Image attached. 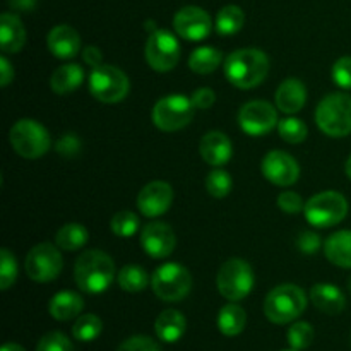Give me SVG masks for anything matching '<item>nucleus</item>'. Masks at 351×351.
I'll return each mask as SVG.
<instances>
[{
	"instance_id": "nucleus-1",
	"label": "nucleus",
	"mask_w": 351,
	"mask_h": 351,
	"mask_svg": "<svg viewBox=\"0 0 351 351\" xmlns=\"http://www.w3.org/2000/svg\"><path fill=\"white\" fill-rule=\"evenodd\" d=\"M269 58L257 48H242L230 53L225 60V75L239 89H252L266 79Z\"/></svg>"
},
{
	"instance_id": "nucleus-2",
	"label": "nucleus",
	"mask_w": 351,
	"mask_h": 351,
	"mask_svg": "<svg viewBox=\"0 0 351 351\" xmlns=\"http://www.w3.org/2000/svg\"><path fill=\"white\" fill-rule=\"evenodd\" d=\"M74 278L79 290L84 293H103L115 278V264L103 250H86L75 261Z\"/></svg>"
},
{
	"instance_id": "nucleus-3",
	"label": "nucleus",
	"mask_w": 351,
	"mask_h": 351,
	"mask_svg": "<svg viewBox=\"0 0 351 351\" xmlns=\"http://www.w3.org/2000/svg\"><path fill=\"white\" fill-rule=\"evenodd\" d=\"M307 308L305 291L297 285H280L267 293L264 314L273 324H288L300 317Z\"/></svg>"
},
{
	"instance_id": "nucleus-4",
	"label": "nucleus",
	"mask_w": 351,
	"mask_h": 351,
	"mask_svg": "<svg viewBox=\"0 0 351 351\" xmlns=\"http://www.w3.org/2000/svg\"><path fill=\"white\" fill-rule=\"evenodd\" d=\"M319 129L329 137H346L351 134V96L346 93L328 95L315 110Z\"/></svg>"
},
{
	"instance_id": "nucleus-5",
	"label": "nucleus",
	"mask_w": 351,
	"mask_h": 351,
	"mask_svg": "<svg viewBox=\"0 0 351 351\" xmlns=\"http://www.w3.org/2000/svg\"><path fill=\"white\" fill-rule=\"evenodd\" d=\"M9 141L12 149L27 160L41 158L50 149V134L33 119H21L10 127Z\"/></svg>"
},
{
	"instance_id": "nucleus-6",
	"label": "nucleus",
	"mask_w": 351,
	"mask_h": 351,
	"mask_svg": "<svg viewBox=\"0 0 351 351\" xmlns=\"http://www.w3.org/2000/svg\"><path fill=\"white\" fill-rule=\"evenodd\" d=\"M305 218L314 228H331L348 215V202L339 192H321L305 202Z\"/></svg>"
},
{
	"instance_id": "nucleus-7",
	"label": "nucleus",
	"mask_w": 351,
	"mask_h": 351,
	"mask_svg": "<svg viewBox=\"0 0 351 351\" xmlns=\"http://www.w3.org/2000/svg\"><path fill=\"white\" fill-rule=\"evenodd\" d=\"M151 288L163 302H180L192 288V276L182 264L167 263L151 276Z\"/></svg>"
},
{
	"instance_id": "nucleus-8",
	"label": "nucleus",
	"mask_w": 351,
	"mask_h": 351,
	"mask_svg": "<svg viewBox=\"0 0 351 351\" xmlns=\"http://www.w3.org/2000/svg\"><path fill=\"white\" fill-rule=\"evenodd\" d=\"M130 82L123 71L115 65H98L89 74V91L101 103H119L129 95Z\"/></svg>"
},
{
	"instance_id": "nucleus-9",
	"label": "nucleus",
	"mask_w": 351,
	"mask_h": 351,
	"mask_svg": "<svg viewBox=\"0 0 351 351\" xmlns=\"http://www.w3.org/2000/svg\"><path fill=\"white\" fill-rule=\"evenodd\" d=\"M254 273L250 264L242 259H230L219 267L216 287L223 298L230 302H240L254 288Z\"/></svg>"
},
{
	"instance_id": "nucleus-10",
	"label": "nucleus",
	"mask_w": 351,
	"mask_h": 351,
	"mask_svg": "<svg viewBox=\"0 0 351 351\" xmlns=\"http://www.w3.org/2000/svg\"><path fill=\"white\" fill-rule=\"evenodd\" d=\"M194 103L184 95H171L165 96L154 105L153 108V122L154 125L165 132H175L189 123L194 119Z\"/></svg>"
},
{
	"instance_id": "nucleus-11",
	"label": "nucleus",
	"mask_w": 351,
	"mask_h": 351,
	"mask_svg": "<svg viewBox=\"0 0 351 351\" xmlns=\"http://www.w3.org/2000/svg\"><path fill=\"white\" fill-rule=\"evenodd\" d=\"M64 261L58 249L51 243H38L36 247L29 250L24 263L27 278H31L36 283H50L58 274L62 273Z\"/></svg>"
},
{
	"instance_id": "nucleus-12",
	"label": "nucleus",
	"mask_w": 351,
	"mask_h": 351,
	"mask_svg": "<svg viewBox=\"0 0 351 351\" xmlns=\"http://www.w3.org/2000/svg\"><path fill=\"white\" fill-rule=\"evenodd\" d=\"M180 58V45L173 33L167 29H154L146 43V60L156 72L175 69Z\"/></svg>"
},
{
	"instance_id": "nucleus-13",
	"label": "nucleus",
	"mask_w": 351,
	"mask_h": 351,
	"mask_svg": "<svg viewBox=\"0 0 351 351\" xmlns=\"http://www.w3.org/2000/svg\"><path fill=\"white\" fill-rule=\"evenodd\" d=\"M239 123L240 129L249 136H266L278 125V113L269 101L254 99L240 108Z\"/></svg>"
},
{
	"instance_id": "nucleus-14",
	"label": "nucleus",
	"mask_w": 351,
	"mask_h": 351,
	"mask_svg": "<svg viewBox=\"0 0 351 351\" xmlns=\"http://www.w3.org/2000/svg\"><path fill=\"white\" fill-rule=\"evenodd\" d=\"M263 175L278 187H290L300 177V167L291 154L285 151H269L261 163Z\"/></svg>"
},
{
	"instance_id": "nucleus-15",
	"label": "nucleus",
	"mask_w": 351,
	"mask_h": 351,
	"mask_svg": "<svg viewBox=\"0 0 351 351\" xmlns=\"http://www.w3.org/2000/svg\"><path fill=\"white\" fill-rule=\"evenodd\" d=\"M173 27L177 34L189 41H201L211 33V17L204 9L195 5L182 7L173 17Z\"/></svg>"
},
{
	"instance_id": "nucleus-16",
	"label": "nucleus",
	"mask_w": 351,
	"mask_h": 351,
	"mask_svg": "<svg viewBox=\"0 0 351 351\" xmlns=\"http://www.w3.org/2000/svg\"><path fill=\"white\" fill-rule=\"evenodd\" d=\"M173 201V189L167 182H151L141 189L137 195V208L146 218H158L170 209Z\"/></svg>"
},
{
	"instance_id": "nucleus-17",
	"label": "nucleus",
	"mask_w": 351,
	"mask_h": 351,
	"mask_svg": "<svg viewBox=\"0 0 351 351\" xmlns=\"http://www.w3.org/2000/svg\"><path fill=\"white\" fill-rule=\"evenodd\" d=\"M141 243L147 256L153 259H165L170 257L177 245V237L170 225L161 221L149 223L141 233Z\"/></svg>"
},
{
	"instance_id": "nucleus-18",
	"label": "nucleus",
	"mask_w": 351,
	"mask_h": 351,
	"mask_svg": "<svg viewBox=\"0 0 351 351\" xmlns=\"http://www.w3.org/2000/svg\"><path fill=\"white\" fill-rule=\"evenodd\" d=\"M47 43L48 50L57 58H72L81 50V38H79V33L74 27L69 26V24L55 26L48 33Z\"/></svg>"
},
{
	"instance_id": "nucleus-19",
	"label": "nucleus",
	"mask_w": 351,
	"mask_h": 351,
	"mask_svg": "<svg viewBox=\"0 0 351 351\" xmlns=\"http://www.w3.org/2000/svg\"><path fill=\"white\" fill-rule=\"evenodd\" d=\"M201 156L211 167H223L232 160L233 146L232 141L223 132L213 130L201 139Z\"/></svg>"
},
{
	"instance_id": "nucleus-20",
	"label": "nucleus",
	"mask_w": 351,
	"mask_h": 351,
	"mask_svg": "<svg viewBox=\"0 0 351 351\" xmlns=\"http://www.w3.org/2000/svg\"><path fill=\"white\" fill-rule=\"evenodd\" d=\"M307 101V88L297 77L285 79L276 91V106L287 115L298 113Z\"/></svg>"
},
{
	"instance_id": "nucleus-21",
	"label": "nucleus",
	"mask_w": 351,
	"mask_h": 351,
	"mask_svg": "<svg viewBox=\"0 0 351 351\" xmlns=\"http://www.w3.org/2000/svg\"><path fill=\"white\" fill-rule=\"evenodd\" d=\"M26 43V29L19 17L12 12L0 16V48L5 53H17Z\"/></svg>"
},
{
	"instance_id": "nucleus-22",
	"label": "nucleus",
	"mask_w": 351,
	"mask_h": 351,
	"mask_svg": "<svg viewBox=\"0 0 351 351\" xmlns=\"http://www.w3.org/2000/svg\"><path fill=\"white\" fill-rule=\"evenodd\" d=\"M311 300L321 312L338 315L345 311L346 298L338 287L329 283H317L311 290Z\"/></svg>"
},
{
	"instance_id": "nucleus-23",
	"label": "nucleus",
	"mask_w": 351,
	"mask_h": 351,
	"mask_svg": "<svg viewBox=\"0 0 351 351\" xmlns=\"http://www.w3.org/2000/svg\"><path fill=\"white\" fill-rule=\"evenodd\" d=\"M185 329H187V321L184 314L175 308L163 311L154 322L156 336L165 343H177L185 335Z\"/></svg>"
},
{
	"instance_id": "nucleus-24",
	"label": "nucleus",
	"mask_w": 351,
	"mask_h": 351,
	"mask_svg": "<svg viewBox=\"0 0 351 351\" xmlns=\"http://www.w3.org/2000/svg\"><path fill=\"white\" fill-rule=\"evenodd\" d=\"M326 259L338 267L351 269V230H341L324 242Z\"/></svg>"
},
{
	"instance_id": "nucleus-25",
	"label": "nucleus",
	"mask_w": 351,
	"mask_h": 351,
	"mask_svg": "<svg viewBox=\"0 0 351 351\" xmlns=\"http://www.w3.org/2000/svg\"><path fill=\"white\" fill-rule=\"evenodd\" d=\"M82 308H84V300L75 291H60L53 295L48 305L50 315L57 321H69V319L77 317Z\"/></svg>"
},
{
	"instance_id": "nucleus-26",
	"label": "nucleus",
	"mask_w": 351,
	"mask_h": 351,
	"mask_svg": "<svg viewBox=\"0 0 351 351\" xmlns=\"http://www.w3.org/2000/svg\"><path fill=\"white\" fill-rule=\"evenodd\" d=\"M84 81V71L77 64H65L60 65L57 71L51 74L50 88L57 95H69L75 91Z\"/></svg>"
},
{
	"instance_id": "nucleus-27",
	"label": "nucleus",
	"mask_w": 351,
	"mask_h": 351,
	"mask_svg": "<svg viewBox=\"0 0 351 351\" xmlns=\"http://www.w3.org/2000/svg\"><path fill=\"white\" fill-rule=\"evenodd\" d=\"M247 326V314L240 305L233 304L225 305L218 314V329L228 338L239 336Z\"/></svg>"
},
{
	"instance_id": "nucleus-28",
	"label": "nucleus",
	"mask_w": 351,
	"mask_h": 351,
	"mask_svg": "<svg viewBox=\"0 0 351 351\" xmlns=\"http://www.w3.org/2000/svg\"><path fill=\"white\" fill-rule=\"evenodd\" d=\"M245 23V14L239 5H226L216 16V31L221 36H232L237 34L243 27Z\"/></svg>"
},
{
	"instance_id": "nucleus-29",
	"label": "nucleus",
	"mask_w": 351,
	"mask_h": 351,
	"mask_svg": "<svg viewBox=\"0 0 351 351\" xmlns=\"http://www.w3.org/2000/svg\"><path fill=\"white\" fill-rule=\"evenodd\" d=\"M221 64V51L213 47H201L192 51L189 67L195 74H211Z\"/></svg>"
},
{
	"instance_id": "nucleus-30",
	"label": "nucleus",
	"mask_w": 351,
	"mask_h": 351,
	"mask_svg": "<svg viewBox=\"0 0 351 351\" xmlns=\"http://www.w3.org/2000/svg\"><path fill=\"white\" fill-rule=\"evenodd\" d=\"M89 235L88 230L77 223H69L64 225L55 235V243L64 250H79L88 243Z\"/></svg>"
},
{
	"instance_id": "nucleus-31",
	"label": "nucleus",
	"mask_w": 351,
	"mask_h": 351,
	"mask_svg": "<svg viewBox=\"0 0 351 351\" xmlns=\"http://www.w3.org/2000/svg\"><path fill=\"white\" fill-rule=\"evenodd\" d=\"M119 285L122 290L129 291V293H137V291H143L149 285V276H147L144 267L130 264V266L120 269Z\"/></svg>"
},
{
	"instance_id": "nucleus-32",
	"label": "nucleus",
	"mask_w": 351,
	"mask_h": 351,
	"mask_svg": "<svg viewBox=\"0 0 351 351\" xmlns=\"http://www.w3.org/2000/svg\"><path fill=\"white\" fill-rule=\"evenodd\" d=\"M103 331V322L98 315L95 314H84L75 321V324L72 326V336H74L77 341L89 343L95 341Z\"/></svg>"
},
{
	"instance_id": "nucleus-33",
	"label": "nucleus",
	"mask_w": 351,
	"mask_h": 351,
	"mask_svg": "<svg viewBox=\"0 0 351 351\" xmlns=\"http://www.w3.org/2000/svg\"><path fill=\"white\" fill-rule=\"evenodd\" d=\"M278 132L281 139L288 144H300L307 137V125L300 119L295 117H287V119L278 122Z\"/></svg>"
},
{
	"instance_id": "nucleus-34",
	"label": "nucleus",
	"mask_w": 351,
	"mask_h": 351,
	"mask_svg": "<svg viewBox=\"0 0 351 351\" xmlns=\"http://www.w3.org/2000/svg\"><path fill=\"white\" fill-rule=\"evenodd\" d=\"M110 228L117 237L129 239V237L136 235L137 228H139V218L132 211H120L112 218Z\"/></svg>"
},
{
	"instance_id": "nucleus-35",
	"label": "nucleus",
	"mask_w": 351,
	"mask_h": 351,
	"mask_svg": "<svg viewBox=\"0 0 351 351\" xmlns=\"http://www.w3.org/2000/svg\"><path fill=\"white\" fill-rule=\"evenodd\" d=\"M287 339L293 350H305L314 341V329H312V326L308 322H295L288 329Z\"/></svg>"
},
{
	"instance_id": "nucleus-36",
	"label": "nucleus",
	"mask_w": 351,
	"mask_h": 351,
	"mask_svg": "<svg viewBox=\"0 0 351 351\" xmlns=\"http://www.w3.org/2000/svg\"><path fill=\"white\" fill-rule=\"evenodd\" d=\"M206 191L216 199H221L230 194L232 191V177L228 171L225 170H213L211 173L206 177Z\"/></svg>"
},
{
	"instance_id": "nucleus-37",
	"label": "nucleus",
	"mask_w": 351,
	"mask_h": 351,
	"mask_svg": "<svg viewBox=\"0 0 351 351\" xmlns=\"http://www.w3.org/2000/svg\"><path fill=\"white\" fill-rule=\"evenodd\" d=\"M17 278V263L16 257L10 250H0V288L9 290Z\"/></svg>"
},
{
	"instance_id": "nucleus-38",
	"label": "nucleus",
	"mask_w": 351,
	"mask_h": 351,
	"mask_svg": "<svg viewBox=\"0 0 351 351\" xmlns=\"http://www.w3.org/2000/svg\"><path fill=\"white\" fill-rule=\"evenodd\" d=\"M36 351H74V348L67 336L58 331H51L38 341Z\"/></svg>"
},
{
	"instance_id": "nucleus-39",
	"label": "nucleus",
	"mask_w": 351,
	"mask_h": 351,
	"mask_svg": "<svg viewBox=\"0 0 351 351\" xmlns=\"http://www.w3.org/2000/svg\"><path fill=\"white\" fill-rule=\"evenodd\" d=\"M332 81L341 89H351V57H341L332 65Z\"/></svg>"
},
{
	"instance_id": "nucleus-40",
	"label": "nucleus",
	"mask_w": 351,
	"mask_h": 351,
	"mask_svg": "<svg viewBox=\"0 0 351 351\" xmlns=\"http://www.w3.org/2000/svg\"><path fill=\"white\" fill-rule=\"evenodd\" d=\"M278 206H280L281 211L288 213V215H297L302 209L305 208L304 199L293 191H285L278 195Z\"/></svg>"
},
{
	"instance_id": "nucleus-41",
	"label": "nucleus",
	"mask_w": 351,
	"mask_h": 351,
	"mask_svg": "<svg viewBox=\"0 0 351 351\" xmlns=\"http://www.w3.org/2000/svg\"><path fill=\"white\" fill-rule=\"evenodd\" d=\"M117 351H161L160 345L147 336H132L125 339Z\"/></svg>"
},
{
	"instance_id": "nucleus-42",
	"label": "nucleus",
	"mask_w": 351,
	"mask_h": 351,
	"mask_svg": "<svg viewBox=\"0 0 351 351\" xmlns=\"http://www.w3.org/2000/svg\"><path fill=\"white\" fill-rule=\"evenodd\" d=\"M298 249L305 254H314L317 252L319 247H321V237L314 232H302L298 235Z\"/></svg>"
},
{
	"instance_id": "nucleus-43",
	"label": "nucleus",
	"mask_w": 351,
	"mask_h": 351,
	"mask_svg": "<svg viewBox=\"0 0 351 351\" xmlns=\"http://www.w3.org/2000/svg\"><path fill=\"white\" fill-rule=\"evenodd\" d=\"M192 103H194L195 108L199 110H206L211 108L216 101V95L211 88H199L197 91L192 95Z\"/></svg>"
},
{
	"instance_id": "nucleus-44",
	"label": "nucleus",
	"mask_w": 351,
	"mask_h": 351,
	"mask_svg": "<svg viewBox=\"0 0 351 351\" xmlns=\"http://www.w3.org/2000/svg\"><path fill=\"white\" fill-rule=\"evenodd\" d=\"M79 139L74 134H65L60 141L57 143V151L65 158H72L79 151Z\"/></svg>"
},
{
	"instance_id": "nucleus-45",
	"label": "nucleus",
	"mask_w": 351,
	"mask_h": 351,
	"mask_svg": "<svg viewBox=\"0 0 351 351\" xmlns=\"http://www.w3.org/2000/svg\"><path fill=\"white\" fill-rule=\"evenodd\" d=\"M82 60L88 65H91V67H98L103 62V55L101 51H99V48L86 47L84 50H82Z\"/></svg>"
},
{
	"instance_id": "nucleus-46",
	"label": "nucleus",
	"mask_w": 351,
	"mask_h": 351,
	"mask_svg": "<svg viewBox=\"0 0 351 351\" xmlns=\"http://www.w3.org/2000/svg\"><path fill=\"white\" fill-rule=\"evenodd\" d=\"M14 79V69L10 65V62L7 60V57H0V86L5 88L12 82Z\"/></svg>"
},
{
	"instance_id": "nucleus-47",
	"label": "nucleus",
	"mask_w": 351,
	"mask_h": 351,
	"mask_svg": "<svg viewBox=\"0 0 351 351\" xmlns=\"http://www.w3.org/2000/svg\"><path fill=\"white\" fill-rule=\"evenodd\" d=\"M9 5L21 12H29L36 7V0H9Z\"/></svg>"
},
{
	"instance_id": "nucleus-48",
	"label": "nucleus",
	"mask_w": 351,
	"mask_h": 351,
	"mask_svg": "<svg viewBox=\"0 0 351 351\" xmlns=\"http://www.w3.org/2000/svg\"><path fill=\"white\" fill-rule=\"evenodd\" d=\"M2 351H26V350H24L21 345H17V343H5V345L2 346Z\"/></svg>"
},
{
	"instance_id": "nucleus-49",
	"label": "nucleus",
	"mask_w": 351,
	"mask_h": 351,
	"mask_svg": "<svg viewBox=\"0 0 351 351\" xmlns=\"http://www.w3.org/2000/svg\"><path fill=\"white\" fill-rule=\"evenodd\" d=\"M345 171H346V175H348V178L351 180V156L348 158V161H346V165H345Z\"/></svg>"
},
{
	"instance_id": "nucleus-50",
	"label": "nucleus",
	"mask_w": 351,
	"mask_h": 351,
	"mask_svg": "<svg viewBox=\"0 0 351 351\" xmlns=\"http://www.w3.org/2000/svg\"><path fill=\"white\" fill-rule=\"evenodd\" d=\"M348 288H350V293H351V278H350V283H348Z\"/></svg>"
},
{
	"instance_id": "nucleus-51",
	"label": "nucleus",
	"mask_w": 351,
	"mask_h": 351,
	"mask_svg": "<svg viewBox=\"0 0 351 351\" xmlns=\"http://www.w3.org/2000/svg\"><path fill=\"white\" fill-rule=\"evenodd\" d=\"M283 351H298V350H293V348H291V350H283Z\"/></svg>"
}]
</instances>
